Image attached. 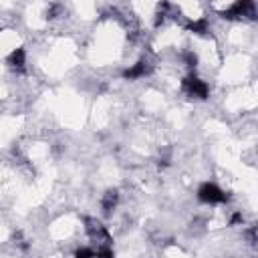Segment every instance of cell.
Returning a JSON list of instances; mask_svg holds the SVG:
<instances>
[{
  "label": "cell",
  "instance_id": "cell-1",
  "mask_svg": "<svg viewBox=\"0 0 258 258\" xmlns=\"http://www.w3.org/2000/svg\"><path fill=\"white\" fill-rule=\"evenodd\" d=\"M85 224H87V234L93 238L95 242H99L101 246H111V234L107 232V228L95 218H85Z\"/></svg>",
  "mask_w": 258,
  "mask_h": 258
},
{
  "label": "cell",
  "instance_id": "cell-2",
  "mask_svg": "<svg viewBox=\"0 0 258 258\" xmlns=\"http://www.w3.org/2000/svg\"><path fill=\"white\" fill-rule=\"evenodd\" d=\"M198 198L202 202H206V204H222V202L228 200V196L220 190L216 183H202V186L198 188Z\"/></svg>",
  "mask_w": 258,
  "mask_h": 258
},
{
  "label": "cell",
  "instance_id": "cell-3",
  "mask_svg": "<svg viewBox=\"0 0 258 258\" xmlns=\"http://www.w3.org/2000/svg\"><path fill=\"white\" fill-rule=\"evenodd\" d=\"M181 87L190 97H196V99H208V95H210V87L204 81H200L198 77H194V75L183 79Z\"/></svg>",
  "mask_w": 258,
  "mask_h": 258
},
{
  "label": "cell",
  "instance_id": "cell-4",
  "mask_svg": "<svg viewBox=\"0 0 258 258\" xmlns=\"http://www.w3.org/2000/svg\"><path fill=\"white\" fill-rule=\"evenodd\" d=\"M242 16L256 18V6H254V2H250V0H242V2H236V4H232L230 8H226L222 12V18H228V21L242 18Z\"/></svg>",
  "mask_w": 258,
  "mask_h": 258
},
{
  "label": "cell",
  "instance_id": "cell-5",
  "mask_svg": "<svg viewBox=\"0 0 258 258\" xmlns=\"http://www.w3.org/2000/svg\"><path fill=\"white\" fill-rule=\"evenodd\" d=\"M150 71H152V65H150V63H147V61H139V63H135L133 67H129V69L123 71V79H127V81H135V79L145 77Z\"/></svg>",
  "mask_w": 258,
  "mask_h": 258
},
{
  "label": "cell",
  "instance_id": "cell-6",
  "mask_svg": "<svg viewBox=\"0 0 258 258\" xmlns=\"http://www.w3.org/2000/svg\"><path fill=\"white\" fill-rule=\"evenodd\" d=\"M8 67L14 69V71H25V63H26V54H25V49H14L8 59H6Z\"/></svg>",
  "mask_w": 258,
  "mask_h": 258
},
{
  "label": "cell",
  "instance_id": "cell-7",
  "mask_svg": "<svg viewBox=\"0 0 258 258\" xmlns=\"http://www.w3.org/2000/svg\"><path fill=\"white\" fill-rule=\"evenodd\" d=\"M117 200H119V192L117 190H107L103 200H101V208L105 214H111V210H115L117 206Z\"/></svg>",
  "mask_w": 258,
  "mask_h": 258
},
{
  "label": "cell",
  "instance_id": "cell-8",
  "mask_svg": "<svg viewBox=\"0 0 258 258\" xmlns=\"http://www.w3.org/2000/svg\"><path fill=\"white\" fill-rule=\"evenodd\" d=\"M186 28H188L190 32H196V34H208V32H210V25H208L206 18H200V21L188 23Z\"/></svg>",
  "mask_w": 258,
  "mask_h": 258
},
{
  "label": "cell",
  "instance_id": "cell-9",
  "mask_svg": "<svg viewBox=\"0 0 258 258\" xmlns=\"http://www.w3.org/2000/svg\"><path fill=\"white\" fill-rule=\"evenodd\" d=\"M95 256H97V258H115V254H113V250H111V246H101V248H97Z\"/></svg>",
  "mask_w": 258,
  "mask_h": 258
},
{
  "label": "cell",
  "instance_id": "cell-10",
  "mask_svg": "<svg viewBox=\"0 0 258 258\" xmlns=\"http://www.w3.org/2000/svg\"><path fill=\"white\" fill-rule=\"evenodd\" d=\"M183 61H186V65L190 69H196V65H198V57L194 52H183Z\"/></svg>",
  "mask_w": 258,
  "mask_h": 258
},
{
  "label": "cell",
  "instance_id": "cell-11",
  "mask_svg": "<svg viewBox=\"0 0 258 258\" xmlns=\"http://www.w3.org/2000/svg\"><path fill=\"white\" fill-rule=\"evenodd\" d=\"M75 258H95V250L91 248H79L75 252Z\"/></svg>",
  "mask_w": 258,
  "mask_h": 258
},
{
  "label": "cell",
  "instance_id": "cell-12",
  "mask_svg": "<svg viewBox=\"0 0 258 258\" xmlns=\"http://www.w3.org/2000/svg\"><path fill=\"white\" fill-rule=\"evenodd\" d=\"M248 240H250V244H256V228L254 226L248 230Z\"/></svg>",
  "mask_w": 258,
  "mask_h": 258
},
{
  "label": "cell",
  "instance_id": "cell-13",
  "mask_svg": "<svg viewBox=\"0 0 258 258\" xmlns=\"http://www.w3.org/2000/svg\"><path fill=\"white\" fill-rule=\"evenodd\" d=\"M238 222H242V214H234L230 218V224H238Z\"/></svg>",
  "mask_w": 258,
  "mask_h": 258
}]
</instances>
